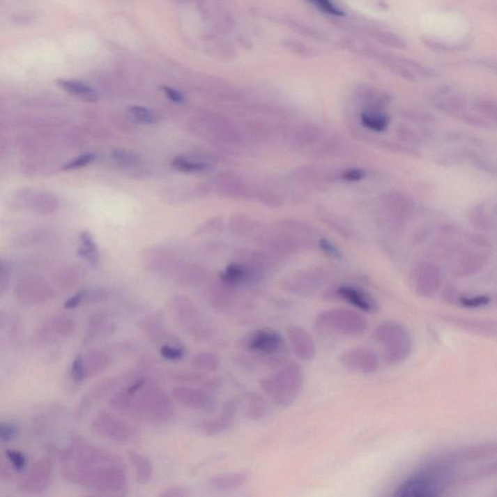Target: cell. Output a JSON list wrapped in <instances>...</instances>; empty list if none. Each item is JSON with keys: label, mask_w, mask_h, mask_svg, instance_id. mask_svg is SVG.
Segmentation results:
<instances>
[{"label": "cell", "mask_w": 497, "mask_h": 497, "mask_svg": "<svg viewBox=\"0 0 497 497\" xmlns=\"http://www.w3.org/2000/svg\"><path fill=\"white\" fill-rule=\"evenodd\" d=\"M63 459L68 461L64 475L84 488L105 494H117L127 489L125 464L113 452L77 438L66 452Z\"/></svg>", "instance_id": "obj_1"}, {"label": "cell", "mask_w": 497, "mask_h": 497, "mask_svg": "<svg viewBox=\"0 0 497 497\" xmlns=\"http://www.w3.org/2000/svg\"><path fill=\"white\" fill-rule=\"evenodd\" d=\"M116 411L133 419L163 422L171 419L174 406L169 395L158 385L145 383L139 390L116 393L111 399Z\"/></svg>", "instance_id": "obj_2"}, {"label": "cell", "mask_w": 497, "mask_h": 497, "mask_svg": "<svg viewBox=\"0 0 497 497\" xmlns=\"http://www.w3.org/2000/svg\"><path fill=\"white\" fill-rule=\"evenodd\" d=\"M304 371L296 362H289L261 382V389L272 402L280 407L293 405L304 385Z\"/></svg>", "instance_id": "obj_3"}, {"label": "cell", "mask_w": 497, "mask_h": 497, "mask_svg": "<svg viewBox=\"0 0 497 497\" xmlns=\"http://www.w3.org/2000/svg\"><path fill=\"white\" fill-rule=\"evenodd\" d=\"M431 103L440 112L461 120L471 127L491 130L494 125L469 105L466 98L451 89L442 88L431 95Z\"/></svg>", "instance_id": "obj_4"}, {"label": "cell", "mask_w": 497, "mask_h": 497, "mask_svg": "<svg viewBox=\"0 0 497 497\" xmlns=\"http://www.w3.org/2000/svg\"><path fill=\"white\" fill-rule=\"evenodd\" d=\"M374 338L384 347V358L389 365H399L411 355V336L406 328L397 321L380 323L375 328Z\"/></svg>", "instance_id": "obj_5"}, {"label": "cell", "mask_w": 497, "mask_h": 497, "mask_svg": "<svg viewBox=\"0 0 497 497\" xmlns=\"http://www.w3.org/2000/svg\"><path fill=\"white\" fill-rule=\"evenodd\" d=\"M316 326L323 331L357 336L367 330L368 323L367 319L355 311L335 308L319 314L316 318Z\"/></svg>", "instance_id": "obj_6"}, {"label": "cell", "mask_w": 497, "mask_h": 497, "mask_svg": "<svg viewBox=\"0 0 497 497\" xmlns=\"http://www.w3.org/2000/svg\"><path fill=\"white\" fill-rule=\"evenodd\" d=\"M448 474L445 466H434L407 479L400 484L395 496L400 497H430L437 496Z\"/></svg>", "instance_id": "obj_7"}, {"label": "cell", "mask_w": 497, "mask_h": 497, "mask_svg": "<svg viewBox=\"0 0 497 497\" xmlns=\"http://www.w3.org/2000/svg\"><path fill=\"white\" fill-rule=\"evenodd\" d=\"M91 427L95 434L116 443H130L138 436L135 427L107 412L98 414L91 422Z\"/></svg>", "instance_id": "obj_8"}, {"label": "cell", "mask_w": 497, "mask_h": 497, "mask_svg": "<svg viewBox=\"0 0 497 497\" xmlns=\"http://www.w3.org/2000/svg\"><path fill=\"white\" fill-rule=\"evenodd\" d=\"M170 306L178 323L190 335L201 339L208 335V328L205 325L204 316L190 298L182 296H176L172 298Z\"/></svg>", "instance_id": "obj_9"}, {"label": "cell", "mask_w": 497, "mask_h": 497, "mask_svg": "<svg viewBox=\"0 0 497 497\" xmlns=\"http://www.w3.org/2000/svg\"><path fill=\"white\" fill-rule=\"evenodd\" d=\"M245 348L263 358L279 357L285 351V341L279 331L271 328L254 330L245 338Z\"/></svg>", "instance_id": "obj_10"}, {"label": "cell", "mask_w": 497, "mask_h": 497, "mask_svg": "<svg viewBox=\"0 0 497 497\" xmlns=\"http://www.w3.org/2000/svg\"><path fill=\"white\" fill-rule=\"evenodd\" d=\"M413 281L415 291L419 296L422 298H431L441 289L443 274L437 264L422 261L418 264L415 269Z\"/></svg>", "instance_id": "obj_11"}, {"label": "cell", "mask_w": 497, "mask_h": 497, "mask_svg": "<svg viewBox=\"0 0 497 497\" xmlns=\"http://www.w3.org/2000/svg\"><path fill=\"white\" fill-rule=\"evenodd\" d=\"M326 276L319 270L298 271L283 281V288L296 296H307L325 285Z\"/></svg>", "instance_id": "obj_12"}, {"label": "cell", "mask_w": 497, "mask_h": 497, "mask_svg": "<svg viewBox=\"0 0 497 497\" xmlns=\"http://www.w3.org/2000/svg\"><path fill=\"white\" fill-rule=\"evenodd\" d=\"M344 367L362 374H373L379 369V358L373 351L365 348H353L344 351L339 355Z\"/></svg>", "instance_id": "obj_13"}, {"label": "cell", "mask_w": 497, "mask_h": 497, "mask_svg": "<svg viewBox=\"0 0 497 497\" xmlns=\"http://www.w3.org/2000/svg\"><path fill=\"white\" fill-rule=\"evenodd\" d=\"M17 299L26 305H39L53 298V291L48 284L38 278H26L15 289Z\"/></svg>", "instance_id": "obj_14"}, {"label": "cell", "mask_w": 497, "mask_h": 497, "mask_svg": "<svg viewBox=\"0 0 497 497\" xmlns=\"http://www.w3.org/2000/svg\"><path fill=\"white\" fill-rule=\"evenodd\" d=\"M52 476L53 464L48 457H43L37 461L23 478L20 480V489L26 493H40L50 484Z\"/></svg>", "instance_id": "obj_15"}, {"label": "cell", "mask_w": 497, "mask_h": 497, "mask_svg": "<svg viewBox=\"0 0 497 497\" xmlns=\"http://www.w3.org/2000/svg\"><path fill=\"white\" fill-rule=\"evenodd\" d=\"M172 395L183 406L199 411L210 412L215 408L214 398L201 389L192 387H176Z\"/></svg>", "instance_id": "obj_16"}, {"label": "cell", "mask_w": 497, "mask_h": 497, "mask_svg": "<svg viewBox=\"0 0 497 497\" xmlns=\"http://www.w3.org/2000/svg\"><path fill=\"white\" fill-rule=\"evenodd\" d=\"M385 209L392 221L403 224L411 219L415 204L409 195L402 192H392L385 197Z\"/></svg>", "instance_id": "obj_17"}, {"label": "cell", "mask_w": 497, "mask_h": 497, "mask_svg": "<svg viewBox=\"0 0 497 497\" xmlns=\"http://www.w3.org/2000/svg\"><path fill=\"white\" fill-rule=\"evenodd\" d=\"M288 337L296 357L303 362H310L316 355V344L308 330L298 326L288 328Z\"/></svg>", "instance_id": "obj_18"}, {"label": "cell", "mask_w": 497, "mask_h": 497, "mask_svg": "<svg viewBox=\"0 0 497 497\" xmlns=\"http://www.w3.org/2000/svg\"><path fill=\"white\" fill-rule=\"evenodd\" d=\"M238 405L234 400H229L224 403V407L219 416L204 420L199 425V429L202 434L214 436L224 432V430L229 429L234 425L236 422Z\"/></svg>", "instance_id": "obj_19"}, {"label": "cell", "mask_w": 497, "mask_h": 497, "mask_svg": "<svg viewBox=\"0 0 497 497\" xmlns=\"http://www.w3.org/2000/svg\"><path fill=\"white\" fill-rule=\"evenodd\" d=\"M335 294L338 298L342 299L362 312L374 313L378 310L377 301L367 291L355 286H341L336 289Z\"/></svg>", "instance_id": "obj_20"}, {"label": "cell", "mask_w": 497, "mask_h": 497, "mask_svg": "<svg viewBox=\"0 0 497 497\" xmlns=\"http://www.w3.org/2000/svg\"><path fill=\"white\" fill-rule=\"evenodd\" d=\"M489 261L488 250H467L461 254L457 262L456 273L459 276L468 277L479 273Z\"/></svg>", "instance_id": "obj_21"}, {"label": "cell", "mask_w": 497, "mask_h": 497, "mask_svg": "<svg viewBox=\"0 0 497 497\" xmlns=\"http://www.w3.org/2000/svg\"><path fill=\"white\" fill-rule=\"evenodd\" d=\"M216 185L217 192L224 197H248L249 190L246 183L241 178L231 173H222L217 177Z\"/></svg>", "instance_id": "obj_22"}, {"label": "cell", "mask_w": 497, "mask_h": 497, "mask_svg": "<svg viewBox=\"0 0 497 497\" xmlns=\"http://www.w3.org/2000/svg\"><path fill=\"white\" fill-rule=\"evenodd\" d=\"M234 289L222 283L213 286L209 293V303L213 308L224 312L231 307L234 301Z\"/></svg>", "instance_id": "obj_23"}, {"label": "cell", "mask_w": 497, "mask_h": 497, "mask_svg": "<svg viewBox=\"0 0 497 497\" xmlns=\"http://www.w3.org/2000/svg\"><path fill=\"white\" fill-rule=\"evenodd\" d=\"M459 152L464 158V162L471 163L472 167L477 168L480 171L488 173V174L497 177V160L484 157L471 148H461Z\"/></svg>", "instance_id": "obj_24"}, {"label": "cell", "mask_w": 497, "mask_h": 497, "mask_svg": "<svg viewBox=\"0 0 497 497\" xmlns=\"http://www.w3.org/2000/svg\"><path fill=\"white\" fill-rule=\"evenodd\" d=\"M248 480L249 474L245 471H240L214 477V478L210 480L209 483L211 484L212 488L217 489V491H227L239 489L240 487L246 484Z\"/></svg>", "instance_id": "obj_25"}, {"label": "cell", "mask_w": 497, "mask_h": 497, "mask_svg": "<svg viewBox=\"0 0 497 497\" xmlns=\"http://www.w3.org/2000/svg\"><path fill=\"white\" fill-rule=\"evenodd\" d=\"M58 85L69 95L80 98L86 102H96L98 95L95 89L81 81L59 80Z\"/></svg>", "instance_id": "obj_26"}, {"label": "cell", "mask_w": 497, "mask_h": 497, "mask_svg": "<svg viewBox=\"0 0 497 497\" xmlns=\"http://www.w3.org/2000/svg\"><path fill=\"white\" fill-rule=\"evenodd\" d=\"M360 122L365 128L375 132L387 130L390 123V118L379 109H367L360 115Z\"/></svg>", "instance_id": "obj_27"}, {"label": "cell", "mask_w": 497, "mask_h": 497, "mask_svg": "<svg viewBox=\"0 0 497 497\" xmlns=\"http://www.w3.org/2000/svg\"><path fill=\"white\" fill-rule=\"evenodd\" d=\"M139 328L154 342H163L170 337L169 332L163 325L162 318L157 315L148 316L141 321Z\"/></svg>", "instance_id": "obj_28"}, {"label": "cell", "mask_w": 497, "mask_h": 497, "mask_svg": "<svg viewBox=\"0 0 497 497\" xmlns=\"http://www.w3.org/2000/svg\"><path fill=\"white\" fill-rule=\"evenodd\" d=\"M128 457L135 469L136 480L139 484H148L152 479L154 469L150 459L135 451L128 452Z\"/></svg>", "instance_id": "obj_29"}, {"label": "cell", "mask_w": 497, "mask_h": 497, "mask_svg": "<svg viewBox=\"0 0 497 497\" xmlns=\"http://www.w3.org/2000/svg\"><path fill=\"white\" fill-rule=\"evenodd\" d=\"M78 254L91 266H98L100 264V250L93 236L89 231H83L81 234Z\"/></svg>", "instance_id": "obj_30"}, {"label": "cell", "mask_w": 497, "mask_h": 497, "mask_svg": "<svg viewBox=\"0 0 497 497\" xmlns=\"http://www.w3.org/2000/svg\"><path fill=\"white\" fill-rule=\"evenodd\" d=\"M29 204L39 214L47 215L56 212L59 208V199L51 192H38L29 197Z\"/></svg>", "instance_id": "obj_31"}, {"label": "cell", "mask_w": 497, "mask_h": 497, "mask_svg": "<svg viewBox=\"0 0 497 497\" xmlns=\"http://www.w3.org/2000/svg\"><path fill=\"white\" fill-rule=\"evenodd\" d=\"M178 382L197 385L204 389L215 390L219 388L220 382L216 378L204 374L201 372H177L173 376Z\"/></svg>", "instance_id": "obj_32"}, {"label": "cell", "mask_w": 497, "mask_h": 497, "mask_svg": "<svg viewBox=\"0 0 497 497\" xmlns=\"http://www.w3.org/2000/svg\"><path fill=\"white\" fill-rule=\"evenodd\" d=\"M244 414L250 420H261L268 412L267 403L263 397L257 393H249L244 397Z\"/></svg>", "instance_id": "obj_33"}, {"label": "cell", "mask_w": 497, "mask_h": 497, "mask_svg": "<svg viewBox=\"0 0 497 497\" xmlns=\"http://www.w3.org/2000/svg\"><path fill=\"white\" fill-rule=\"evenodd\" d=\"M86 378L93 377L102 372L110 363L109 355L103 351L95 350L84 357Z\"/></svg>", "instance_id": "obj_34"}, {"label": "cell", "mask_w": 497, "mask_h": 497, "mask_svg": "<svg viewBox=\"0 0 497 497\" xmlns=\"http://www.w3.org/2000/svg\"><path fill=\"white\" fill-rule=\"evenodd\" d=\"M221 360L216 353L200 352L192 358V367L205 372H216L219 369Z\"/></svg>", "instance_id": "obj_35"}, {"label": "cell", "mask_w": 497, "mask_h": 497, "mask_svg": "<svg viewBox=\"0 0 497 497\" xmlns=\"http://www.w3.org/2000/svg\"><path fill=\"white\" fill-rule=\"evenodd\" d=\"M472 108L489 122L497 125V101L491 98H479L473 101Z\"/></svg>", "instance_id": "obj_36"}, {"label": "cell", "mask_w": 497, "mask_h": 497, "mask_svg": "<svg viewBox=\"0 0 497 497\" xmlns=\"http://www.w3.org/2000/svg\"><path fill=\"white\" fill-rule=\"evenodd\" d=\"M468 217L469 221L477 229H482V231H489L493 229V220L491 219L483 205H475L472 207L469 211Z\"/></svg>", "instance_id": "obj_37"}, {"label": "cell", "mask_w": 497, "mask_h": 497, "mask_svg": "<svg viewBox=\"0 0 497 497\" xmlns=\"http://www.w3.org/2000/svg\"><path fill=\"white\" fill-rule=\"evenodd\" d=\"M171 165L175 169L185 173L204 172L210 168V165L207 162L190 160L183 155L175 158L172 160Z\"/></svg>", "instance_id": "obj_38"}, {"label": "cell", "mask_w": 497, "mask_h": 497, "mask_svg": "<svg viewBox=\"0 0 497 497\" xmlns=\"http://www.w3.org/2000/svg\"><path fill=\"white\" fill-rule=\"evenodd\" d=\"M321 135V132L319 128L305 125V127L298 128L294 132L293 137L298 146H306L316 143V141L320 139Z\"/></svg>", "instance_id": "obj_39"}, {"label": "cell", "mask_w": 497, "mask_h": 497, "mask_svg": "<svg viewBox=\"0 0 497 497\" xmlns=\"http://www.w3.org/2000/svg\"><path fill=\"white\" fill-rule=\"evenodd\" d=\"M50 326L51 330L56 333V335L63 336V337H68V336L72 335L75 331V323L72 319L66 316L54 318V320L51 321Z\"/></svg>", "instance_id": "obj_40"}, {"label": "cell", "mask_w": 497, "mask_h": 497, "mask_svg": "<svg viewBox=\"0 0 497 497\" xmlns=\"http://www.w3.org/2000/svg\"><path fill=\"white\" fill-rule=\"evenodd\" d=\"M106 318L102 314H95L91 318L89 323L88 331H86V341L95 340L100 333H106L111 328V326L106 325Z\"/></svg>", "instance_id": "obj_41"}, {"label": "cell", "mask_w": 497, "mask_h": 497, "mask_svg": "<svg viewBox=\"0 0 497 497\" xmlns=\"http://www.w3.org/2000/svg\"><path fill=\"white\" fill-rule=\"evenodd\" d=\"M128 112L138 122L145 123V125H155L160 120V115L155 111L143 106L133 105L128 108Z\"/></svg>", "instance_id": "obj_42"}, {"label": "cell", "mask_w": 497, "mask_h": 497, "mask_svg": "<svg viewBox=\"0 0 497 497\" xmlns=\"http://www.w3.org/2000/svg\"><path fill=\"white\" fill-rule=\"evenodd\" d=\"M113 160L123 167H135L140 165L141 157L132 151L117 149L112 152Z\"/></svg>", "instance_id": "obj_43"}, {"label": "cell", "mask_w": 497, "mask_h": 497, "mask_svg": "<svg viewBox=\"0 0 497 497\" xmlns=\"http://www.w3.org/2000/svg\"><path fill=\"white\" fill-rule=\"evenodd\" d=\"M405 118L425 128L434 127L438 123V118L434 114L425 111L411 110L404 113Z\"/></svg>", "instance_id": "obj_44"}, {"label": "cell", "mask_w": 497, "mask_h": 497, "mask_svg": "<svg viewBox=\"0 0 497 497\" xmlns=\"http://www.w3.org/2000/svg\"><path fill=\"white\" fill-rule=\"evenodd\" d=\"M397 135L403 143L410 145L411 147L416 148L418 146H422L424 143V137L417 130H413L408 125H399L397 130Z\"/></svg>", "instance_id": "obj_45"}, {"label": "cell", "mask_w": 497, "mask_h": 497, "mask_svg": "<svg viewBox=\"0 0 497 497\" xmlns=\"http://www.w3.org/2000/svg\"><path fill=\"white\" fill-rule=\"evenodd\" d=\"M425 45L432 51L440 52V53H454V52L461 51L466 49V43L450 44L447 42L437 40L435 38L422 39Z\"/></svg>", "instance_id": "obj_46"}, {"label": "cell", "mask_w": 497, "mask_h": 497, "mask_svg": "<svg viewBox=\"0 0 497 497\" xmlns=\"http://www.w3.org/2000/svg\"><path fill=\"white\" fill-rule=\"evenodd\" d=\"M95 160V155L89 153V154L81 155H79V157H76L72 158V160H68V162L63 165V170L78 169V168L88 167V165H91V163Z\"/></svg>", "instance_id": "obj_47"}, {"label": "cell", "mask_w": 497, "mask_h": 497, "mask_svg": "<svg viewBox=\"0 0 497 497\" xmlns=\"http://www.w3.org/2000/svg\"><path fill=\"white\" fill-rule=\"evenodd\" d=\"M160 355H162L165 360H180L184 358L185 352L184 349L178 347V346L165 344V345H162V348H160Z\"/></svg>", "instance_id": "obj_48"}, {"label": "cell", "mask_w": 497, "mask_h": 497, "mask_svg": "<svg viewBox=\"0 0 497 497\" xmlns=\"http://www.w3.org/2000/svg\"><path fill=\"white\" fill-rule=\"evenodd\" d=\"M71 376H72V379L75 382H82V381L86 379L83 355H79L73 360L72 367H71Z\"/></svg>", "instance_id": "obj_49"}, {"label": "cell", "mask_w": 497, "mask_h": 497, "mask_svg": "<svg viewBox=\"0 0 497 497\" xmlns=\"http://www.w3.org/2000/svg\"><path fill=\"white\" fill-rule=\"evenodd\" d=\"M309 1L326 14L333 15V16H342L343 15L339 7L336 6L331 0H309Z\"/></svg>", "instance_id": "obj_50"}, {"label": "cell", "mask_w": 497, "mask_h": 497, "mask_svg": "<svg viewBox=\"0 0 497 497\" xmlns=\"http://www.w3.org/2000/svg\"><path fill=\"white\" fill-rule=\"evenodd\" d=\"M491 299L487 296H461L459 304L469 308L481 307L489 304Z\"/></svg>", "instance_id": "obj_51"}, {"label": "cell", "mask_w": 497, "mask_h": 497, "mask_svg": "<svg viewBox=\"0 0 497 497\" xmlns=\"http://www.w3.org/2000/svg\"><path fill=\"white\" fill-rule=\"evenodd\" d=\"M5 454H6L7 459L11 462L12 466H13L16 471H23L24 467H26V459L21 452L16 451V450H7Z\"/></svg>", "instance_id": "obj_52"}, {"label": "cell", "mask_w": 497, "mask_h": 497, "mask_svg": "<svg viewBox=\"0 0 497 497\" xmlns=\"http://www.w3.org/2000/svg\"><path fill=\"white\" fill-rule=\"evenodd\" d=\"M18 435V429L11 422H2L0 425V439L2 442L13 441Z\"/></svg>", "instance_id": "obj_53"}, {"label": "cell", "mask_w": 497, "mask_h": 497, "mask_svg": "<svg viewBox=\"0 0 497 497\" xmlns=\"http://www.w3.org/2000/svg\"><path fill=\"white\" fill-rule=\"evenodd\" d=\"M365 176L367 173L362 168H350L341 174V179L345 182L355 183L362 181Z\"/></svg>", "instance_id": "obj_54"}, {"label": "cell", "mask_w": 497, "mask_h": 497, "mask_svg": "<svg viewBox=\"0 0 497 497\" xmlns=\"http://www.w3.org/2000/svg\"><path fill=\"white\" fill-rule=\"evenodd\" d=\"M466 239L471 246L476 247V248L489 250V247H491L489 240L486 236H482V234H471L466 236Z\"/></svg>", "instance_id": "obj_55"}, {"label": "cell", "mask_w": 497, "mask_h": 497, "mask_svg": "<svg viewBox=\"0 0 497 497\" xmlns=\"http://www.w3.org/2000/svg\"><path fill=\"white\" fill-rule=\"evenodd\" d=\"M321 251L325 252V254L330 256V258L339 259L342 258V253L338 250L335 244L331 243L328 239H321L319 242Z\"/></svg>", "instance_id": "obj_56"}, {"label": "cell", "mask_w": 497, "mask_h": 497, "mask_svg": "<svg viewBox=\"0 0 497 497\" xmlns=\"http://www.w3.org/2000/svg\"><path fill=\"white\" fill-rule=\"evenodd\" d=\"M86 298V291H79L78 293H76L75 296H73L72 298H69L68 300L66 301V303H64V308L74 309L78 307V306L81 305V303H83L84 300H85Z\"/></svg>", "instance_id": "obj_57"}, {"label": "cell", "mask_w": 497, "mask_h": 497, "mask_svg": "<svg viewBox=\"0 0 497 497\" xmlns=\"http://www.w3.org/2000/svg\"><path fill=\"white\" fill-rule=\"evenodd\" d=\"M443 296L445 300L450 303H459V299L461 298L459 291L452 286H448L445 288Z\"/></svg>", "instance_id": "obj_58"}, {"label": "cell", "mask_w": 497, "mask_h": 497, "mask_svg": "<svg viewBox=\"0 0 497 497\" xmlns=\"http://www.w3.org/2000/svg\"><path fill=\"white\" fill-rule=\"evenodd\" d=\"M163 93L167 96L168 100L173 101L175 103H183L185 101V96L175 89L169 88V86H163Z\"/></svg>", "instance_id": "obj_59"}, {"label": "cell", "mask_w": 497, "mask_h": 497, "mask_svg": "<svg viewBox=\"0 0 497 497\" xmlns=\"http://www.w3.org/2000/svg\"><path fill=\"white\" fill-rule=\"evenodd\" d=\"M9 283V270L3 261L0 266V293L3 294Z\"/></svg>", "instance_id": "obj_60"}, {"label": "cell", "mask_w": 497, "mask_h": 497, "mask_svg": "<svg viewBox=\"0 0 497 497\" xmlns=\"http://www.w3.org/2000/svg\"><path fill=\"white\" fill-rule=\"evenodd\" d=\"M189 491L182 488H170L165 489L160 494L162 497H187L190 496Z\"/></svg>", "instance_id": "obj_61"}, {"label": "cell", "mask_w": 497, "mask_h": 497, "mask_svg": "<svg viewBox=\"0 0 497 497\" xmlns=\"http://www.w3.org/2000/svg\"><path fill=\"white\" fill-rule=\"evenodd\" d=\"M489 64H491V66H493L494 68L497 69V63H494V64L491 63H489Z\"/></svg>", "instance_id": "obj_62"}]
</instances>
